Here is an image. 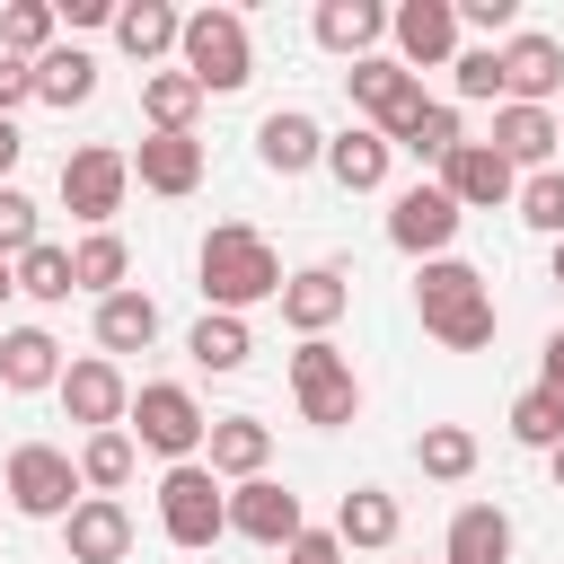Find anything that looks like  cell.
<instances>
[{"label": "cell", "mask_w": 564, "mask_h": 564, "mask_svg": "<svg viewBox=\"0 0 564 564\" xmlns=\"http://www.w3.org/2000/svg\"><path fill=\"white\" fill-rule=\"evenodd\" d=\"M123 159L150 194H194L203 185V141L194 132H141V150H123Z\"/></svg>", "instance_id": "cell-20"}, {"label": "cell", "mask_w": 564, "mask_h": 564, "mask_svg": "<svg viewBox=\"0 0 564 564\" xmlns=\"http://www.w3.org/2000/svg\"><path fill=\"white\" fill-rule=\"evenodd\" d=\"M538 388L564 405V326H555V335H546V352H538Z\"/></svg>", "instance_id": "cell-45"}, {"label": "cell", "mask_w": 564, "mask_h": 564, "mask_svg": "<svg viewBox=\"0 0 564 564\" xmlns=\"http://www.w3.org/2000/svg\"><path fill=\"white\" fill-rule=\"evenodd\" d=\"M53 397H62V414H70V423H88V432H115V423L132 414V379H123V361H106V352L62 361Z\"/></svg>", "instance_id": "cell-10"}, {"label": "cell", "mask_w": 564, "mask_h": 564, "mask_svg": "<svg viewBox=\"0 0 564 564\" xmlns=\"http://www.w3.org/2000/svg\"><path fill=\"white\" fill-rule=\"evenodd\" d=\"M194 291H203V308L247 317L256 300H282V256L264 247V229L220 220V229L203 238V256H194Z\"/></svg>", "instance_id": "cell-1"}, {"label": "cell", "mask_w": 564, "mask_h": 564, "mask_svg": "<svg viewBox=\"0 0 564 564\" xmlns=\"http://www.w3.org/2000/svg\"><path fill=\"white\" fill-rule=\"evenodd\" d=\"M70 26H115V0H62Z\"/></svg>", "instance_id": "cell-46"}, {"label": "cell", "mask_w": 564, "mask_h": 564, "mask_svg": "<svg viewBox=\"0 0 564 564\" xmlns=\"http://www.w3.org/2000/svg\"><path fill=\"white\" fill-rule=\"evenodd\" d=\"M308 26H317V44H326V53L370 62V44L388 35V9H379V0H317V18H308Z\"/></svg>", "instance_id": "cell-23"}, {"label": "cell", "mask_w": 564, "mask_h": 564, "mask_svg": "<svg viewBox=\"0 0 564 564\" xmlns=\"http://www.w3.org/2000/svg\"><path fill=\"white\" fill-rule=\"evenodd\" d=\"M458 9V26H476V35H502L511 26V0H449Z\"/></svg>", "instance_id": "cell-44"}, {"label": "cell", "mask_w": 564, "mask_h": 564, "mask_svg": "<svg viewBox=\"0 0 564 564\" xmlns=\"http://www.w3.org/2000/svg\"><path fill=\"white\" fill-rule=\"evenodd\" d=\"M194 106H203V88L185 70H141V123L150 132H194Z\"/></svg>", "instance_id": "cell-30"}, {"label": "cell", "mask_w": 564, "mask_h": 564, "mask_svg": "<svg viewBox=\"0 0 564 564\" xmlns=\"http://www.w3.org/2000/svg\"><path fill=\"white\" fill-rule=\"evenodd\" d=\"M35 97H44V106H62V115H70V106H88V97H97V53L53 44V53L35 62Z\"/></svg>", "instance_id": "cell-29"}, {"label": "cell", "mask_w": 564, "mask_h": 564, "mask_svg": "<svg viewBox=\"0 0 564 564\" xmlns=\"http://www.w3.org/2000/svg\"><path fill=\"white\" fill-rule=\"evenodd\" d=\"M62 546H70V564H123L132 555V511L115 494H79V511L62 520Z\"/></svg>", "instance_id": "cell-17"}, {"label": "cell", "mask_w": 564, "mask_h": 564, "mask_svg": "<svg viewBox=\"0 0 564 564\" xmlns=\"http://www.w3.org/2000/svg\"><path fill=\"white\" fill-rule=\"evenodd\" d=\"M458 141H467V132H458V106H432V97H423V115L397 132V150H414V159H432V167H441Z\"/></svg>", "instance_id": "cell-37"}, {"label": "cell", "mask_w": 564, "mask_h": 564, "mask_svg": "<svg viewBox=\"0 0 564 564\" xmlns=\"http://www.w3.org/2000/svg\"><path fill=\"white\" fill-rule=\"evenodd\" d=\"M229 529L282 555V546H291L308 520H300V494H291V485H273V476H247V485H229Z\"/></svg>", "instance_id": "cell-12"}, {"label": "cell", "mask_w": 564, "mask_h": 564, "mask_svg": "<svg viewBox=\"0 0 564 564\" xmlns=\"http://www.w3.org/2000/svg\"><path fill=\"white\" fill-rule=\"evenodd\" d=\"M123 432H132V449H159L167 467H185V458L203 449L212 414L194 405V388H176V379H150V388H132V414H123Z\"/></svg>", "instance_id": "cell-4"}, {"label": "cell", "mask_w": 564, "mask_h": 564, "mask_svg": "<svg viewBox=\"0 0 564 564\" xmlns=\"http://www.w3.org/2000/svg\"><path fill=\"white\" fill-rule=\"evenodd\" d=\"M18 159H26V132L0 115V185H9V167H18Z\"/></svg>", "instance_id": "cell-47"}, {"label": "cell", "mask_w": 564, "mask_h": 564, "mask_svg": "<svg viewBox=\"0 0 564 564\" xmlns=\"http://www.w3.org/2000/svg\"><path fill=\"white\" fill-rule=\"evenodd\" d=\"M414 308H423V335L449 344V352H485L494 344V282L458 256H432L414 273Z\"/></svg>", "instance_id": "cell-2"}, {"label": "cell", "mask_w": 564, "mask_h": 564, "mask_svg": "<svg viewBox=\"0 0 564 564\" xmlns=\"http://www.w3.org/2000/svg\"><path fill=\"white\" fill-rule=\"evenodd\" d=\"M520 220L538 229V238H564V167H538V176H520Z\"/></svg>", "instance_id": "cell-38"}, {"label": "cell", "mask_w": 564, "mask_h": 564, "mask_svg": "<svg viewBox=\"0 0 564 564\" xmlns=\"http://www.w3.org/2000/svg\"><path fill=\"white\" fill-rule=\"evenodd\" d=\"M511 441H520V449H555V441H564V405H555L546 388L511 397Z\"/></svg>", "instance_id": "cell-39"}, {"label": "cell", "mask_w": 564, "mask_h": 564, "mask_svg": "<svg viewBox=\"0 0 564 564\" xmlns=\"http://www.w3.org/2000/svg\"><path fill=\"white\" fill-rule=\"evenodd\" d=\"M97 344H106V361H115V352H150V344H159V300L132 291V282L106 291V300H97Z\"/></svg>", "instance_id": "cell-24"}, {"label": "cell", "mask_w": 564, "mask_h": 564, "mask_svg": "<svg viewBox=\"0 0 564 564\" xmlns=\"http://www.w3.org/2000/svg\"><path fill=\"white\" fill-rule=\"evenodd\" d=\"M546 467H555V494H564V441H555V449H546Z\"/></svg>", "instance_id": "cell-49"}, {"label": "cell", "mask_w": 564, "mask_h": 564, "mask_svg": "<svg viewBox=\"0 0 564 564\" xmlns=\"http://www.w3.org/2000/svg\"><path fill=\"white\" fill-rule=\"evenodd\" d=\"M203 449H212V458H203L212 476H238V485H247V476H264V458H273V423H256V414H212Z\"/></svg>", "instance_id": "cell-21"}, {"label": "cell", "mask_w": 564, "mask_h": 564, "mask_svg": "<svg viewBox=\"0 0 564 564\" xmlns=\"http://www.w3.org/2000/svg\"><path fill=\"white\" fill-rule=\"evenodd\" d=\"M432 185H441L458 212H494V203H511V194H520V176H511L485 141H458V150L441 159V176H432Z\"/></svg>", "instance_id": "cell-15"}, {"label": "cell", "mask_w": 564, "mask_h": 564, "mask_svg": "<svg viewBox=\"0 0 564 564\" xmlns=\"http://www.w3.org/2000/svg\"><path fill=\"white\" fill-rule=\"evenodd\" d=\"M291 397H300V423H317V432H335V423L361 414V379H352V361L326 335H308L291 352Z\"/></svg>", "instance_id": "cell-7"}, {"label": "cell", "mask_w": 564, "mask_h": 564, "mask_svg": "<svg viewBox=\"0 0 564 564\" xmlns=\"http://www.w3.org/2000/svg\"><path fill=\"white\" fill-rule=\"evenodd\" d=\"M352 308V282H344V264H308V273H282V326L308 344V335H326L335 317Z\"/></svg>", "instance_id": "cell-16"}, {"label": "cell", "mask_w": 564, "mask_h": 564, "mask_svg": "<svg viewBox=\"0 0 564 564\" xmlns=\"http://www.w3.org/2000/svg\"><path fill=\"white\" fill-rule=\"evenodd\" d=\"M414 467H423L432 485H467V476H476V432H467V423H423Z\"/></svg>", "instance_id": "cell-33"}, {"label": "cell", "mask_w": 564, "mask_h": 564, "mask_svg": "<svg viewBox=\"0 0 564 564\" xmlns=\"http://www.w3.org/2000/svg\"><path fill=\"white\" fill-rule=\"evenodd\" d=\"M458 220H467V212H458L441 185H405V194L388 203V238H397L405 256H423V264H432V256H449Z\"/></svg>", "instance_id": "cell-11"}, {"label": "cell", "mask_w": 564, "mask_h": 564, "mask_svg": "<svg viewBox=\"0 0 564 564\" xmlns=\"http://www.w3.org/2000/svg\"><path fill=\"white\" fill-rule=\"evenodd\" d=\"M555 150H564V115H555Z\"/></svg>", "instance_id": "cell-51"}, {"label": "cell", "mask_w": 564, "mask_h": 564, "mask_svg": "<svg viewBox=\"0 0 564 564\" xmlns=\"http://www.w3.org/2000/svg\"><path fill=\"white\" fill-rule=\"evenodd\" d=\"M388 35H397V62H405V70L458 62V9H449V0H405V9H388Z\"/></svg>", "instance_id": "cell-13"}, {"label": "cell", "mask_w": 564, "mask_h": 564, "mask_svg": "<svg viewBox=\"0 0 564 564\" xmlns=\"http://www.w3.org/2000/svg\"><path fill=\"white\" fill-rule=\"evenodd\" d=\"M388 141L370 132V123H344V132H326V176L344 185V194H379L388 185Z\"/></svg>", "instance_id": "cell-22"}, {"label": "cell", "mask_w": 564, "mask_h": 564, "mask_svg": "<svg viewBox=\"0 0 564 564\" xmlns=\"http://www.w3.org/2000/svg\"><path fill=\"white\" fill-rule=\"evenodd\" d=\"M18 291H26V300H44V308H53V300H70V291H79V282H70V247L35 238V247L18 256Z\"/></svg>", "instance_id": "cell-36"}, {"label": "cell", "mask_w": 564, "mask_h": 564, "mask_svg": "<svg viewBox=\"0 0 564 564\" xmlns=\"http://www.w3.org/2000/svg\"><path fill=\"white\" fill-rule=\"evenodd\" d=\"M53 26H62V9H53V0H9V9H0V53L44 62V53H53Z\"/></svg>", "instance_id": "cell-35"}, {"label": "cell", "mask_w": 564, "mask_h": 564, "mask_svg": "<svg viewBox=\"0 0 564 564\" xmlns=\"http://www.w3.org/2000/svg\"><path fill=\"white\" fill-rule=\"evenodd\" d=\"M9 300H18V264L0 256V308H9Z\"/></svg>", "instance_id": "cell-48"}, {"label": "cell", "mask_w": 564, "mask_h": 564, "mask_svg": "<svg viewBox=\"0 0 564 564\" xmlns=\"http://www.w3.org/2000/svg\"><path fill=\"white\" fill-rule=\"evenodd\" d=\"M123 273H132V247H123L115 229H88V238L70 247V282H79V291L106 300V291H123Z\"/></svg>", "instance_id": "cell-34"}, {"label": "cell", "mask_w": 564, "mask_h": 564, "mask_svg": "<svg viewBox=\"0 0 564 564\" xmlns=\"http://www.w3.org/2000/svg\"><path fill=\"white\" fill-rule=\"evenodd\" d=\"M335 546H397V494L352 485V494L335 502Z\"/></svg>", "instance_id": "cell-28"}, {"label": "cell", "mask_w": 564, "mask_h": 564, "mask_svg": "<svg viewBox=\"0 0 564 564\" xmlns=\"http://www.w3.org/2000/svg\"><path fill=\"white\" fill-rule=\"evenodd\" d=\"M176 70L203 88V97H229V88H247L256 79V44H247V18L238 9H194L185 26H176Z\"/></svg>", "instance_id": "cell-3"}, {"label": "cell", "mask_w": 564, "mask_h": 564, "mask_svg": "<svg viewBox=\"0 0 564 564\" xmlns=\"http://www.w3.org/2000/svg\"><path fill=\"white\" fill-rule=\"evenodd\" d=\"M132 467H141V449H132V432H123V423L79 441V485H88V494H123V485H132Z\"/></svg>", "instance_id": "cell-32"}, {"label": "cell", "mask_w": 564, "mask_h": 564, "mask_svg": "<svg viewBox=\"0 0 564 564\" xmlns=\"http://www.w3.org/2000/svg\"><path fill=\"white\" fill-rule=\"evenodd\" d=\"M62 379V344L44 335V326H9L0 335V388L9 397H35V388H53Z\"/></svg>", "instance_id": "cell-25"}, {"label": "cell", "mask_w": 564, "mask_h": 564, "mask_svg": "<svg viewBox=\"0 0 564 564\" xmlns=\"http://www.w3.org/2000/svg\"><path fill=\"white\" fill-rule=\"evenodd\" d=\"M159 529H167V546H212V538H229V494H220V476H212L203 458H185V467L159 476Z\"/></svg>", "instance_id": "cell-6"}, {"label": "cell", "mask_w": 564, "mask_h": 564, "mask_svg": "<svg viewBox=\"0 0 564 564\" xmlns=\"http://www.w3.org/2000/svg\"><path fill=\"white\" fill-rule=\"evenodd\" d=\"M282 564H344V546H335V529H300L282 546Z\"/></svg>", "instance_id": "cell-43"}, {"label": "cell", "mask_w": 564, "mask_h": 564, "mask_svg": "<svg viewBox=\"0 0 564 564\" xmlns=\"http://www.w3.org/2000/svg\"><path fill=\"white\" fill-rule=\"evenodd\" d=\"M256 159H264L273 176H300V167L326 159V123H317L308 106H273V115L256 123Z\"/></svg>", "instance_id": "cell-18"}, {"label": "cell", "mask_w": 564, "mask_h": 564, "mask_svg": "<svg viewBox=\"0 0 564 564\" xmlns=\"http://www.w3.org/2000/svg\"><path fill=\"white\" fill-rule=\"evenodd\" d=\"M35 238H44V212H35V203H26L18 185H0V256L18 264V256H26Z\"/></svg>", "instance_id": "cell-40"}, {"label": "cell", "mask_w": 564, "mask_h": 564, "mask_svg": "<svg viewBox=\"0 0 564 564\" xmlns=\"http://www.w3.org/2000/svg\"><path fill=\"white\" fill-rule=\"evenodd\" d=\"M441 564H511V511L494 502H467L441 538Z\"/></svg>", "instance_id": "cell-26"}, {"label": "cell", "mask_w": 564, "mask_h": 564, "mask_svg": "<svg viewBox=\"0 0 564 564\" xmlns=\"http://www.w3.org/2000/svg\"><path fill=\"white\" fill-rule=\"evenodd\" d=\"M344 88H352V106L370 115V132H379L388 150H397V132L423 115V79H414L397 53H370V62H352V70H344Z\"/></svg>", "instance_id": "cell-8"}, {"label": "cell", "mask_w": 564, "mask_h": 564, "mask_svg": "<svg viewBox=\"0 0 564 564\" xmlns=\"http://www.w3.org/2000/svg\"><path fill=\"white\" fill-rule=\"evenodd\" d=\"M185 352H194V370H247L256 335H247V317H220V308H203V317H194V335H185Z\"/></svg>", "instance_id": "cell-31"}, {"label": "cell", "mask_w": 564, "mask_h": 564, "mask_svg": "<svg viewBox=\"0 0 564 564\" xmlns=\"http://www.w3.org/2000/svg\"><path fill=\"white\" fill-rule=\"evenodd\" d=\"M485 150H494L511 176H520V167L538 176V167H555V115H546V106H494V141H485Z\"/></svg>", "instance_id": "cell-19"}, {"label": "cell", "mask_w": 564, "mask_h": 564, "mask_svg": "<svg viewBox=\"0 0 564 564\" xmlns=\"http://www.w3.org/2000/svg\"><path fill=\"white\" fill-rule=\"evenodd\" d=\"M0 485H9V511H18V520H70L79 494H88V485H79V458L53 449V441H18Z\"/></svg>", "instance_id": "cell-5"}, {"label": "cell", "mask_w": 564, "mask_h": 564, "mask_svg": "<svg viewBox=\"0 0 564 564\" xmlns=\"http://www.w3.org/2000/svg\"><path fill=\"white\" fill-rule=\"evenodd\" d=\"M494 62H502V106H546L555 88H564V44L555 35H511V44H494Z\"/></svg>", "instance_id": "cell-14"}, {"label": "cell", "mask_w": 564, "mask_h": 564, "mask_svg": "<svg viewBox=\"0 0 564 564\" xmlns=\"http://www.w3.org/2000/svg\"><path fill=\"white\" fill-rule=\"evenodd\" d=\"M35 97V62H18V53H0V115L18 123V106Z\"/></svg>", "instance_id": "cell-42"}, {"label": "cell", "mask_w": 564, "mask_h": 564, "mask_svg": "<svg viewBox=\"0 0 564 564\" xmlns=\"http://www.w3.org/2000/svg\"><path fill=\"white\" fill-rule=\"evenodd\" d=\"M176 26H185V18H176L167 0H115V44H123L141 70H150L159 53H176Z\"/></svg>", "instance_id": "cell-27"}, {"label": "cell", "mask_w": 564, "mask_h": 564, "mask_svg": "<svg viewBox=\"0 0 564 564\" xmlns=\"http://www.w3.org/2000/svg\"><path fill=\"white\" fill-rule=\"evenodd\" d=\"M123 185H132V159H123L115 141H88V150L62 159V203H70V220H88V229H106V220L123 212Z\"/></svg>", "instance_id": "cell-9"}, {"label": "cell", "mask_w": 564, "mask_h": 564, "mask_svg": "<svg viewBox=\"0 0 564 564\" xmlns=\"http://www.w3.org/2000/svg\"><path fill=\"white\" fill-rule=\"evenodd\" d=\"M449 79H458V97H502V62H494V44H467V53L449 62Z\"/></svg>", "instance_id": "cell-41"}, {"label": "cell", "mask_w": 564, "mask_h": 564, "mask_svg": "<svg viewBox=\"0 0 564 564\" xmlns=\"http://www.w3.org/2000/svg\"><path fill=\"white\" fill-rule=\"evenodd\" d=\"M555 282H564V238H555Z\"/></svg>", "instance_id": "cell-50"}]
</instances>
